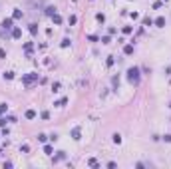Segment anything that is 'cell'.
Wrapping results in <instances>:
<instances>
[{"instance_id": "obj_1", "label": "cell", "mask_w": 171, "mask_h": 169, "mask_svg": "<svg viewBox=\"0 0 171 169\" xmlns=\"http://www.w3.org/2000/svg\"><path fill=\"white\" fill-rule=\"evenodd\" d=\"M127 80H129V84H133V86H137L139 84V68H129L127 70Z\"/></svg>"}, {"instance_id": "obj_2", "label": "cell", "mask_w": 171, "mask_h": 169, "mask_svg": "<svg viewBox=\"0 0 171 169\" xmlns=\"http://www.w3.org/2000/svg\"><path fill=\"white\" fill-rule=\"evenodd\" d=\"M36 80H38V74H36V72H32V74H26V76L22 78V84L24 86H32Z\"/></svg>"}, {"instance_id": "obj_3", "label": "cell", "mask_w": 171, "mask_h": 169, "mask_svg": "<svg viewBox=\"0 0 171 169\" xmlns=\"http://www.w3.org/2000/svg\"><path fill=\"white\" fill-rule=\"evenodd\" d=\"M12 22H14V18H4V20H2V28H4V30H10V28H12Z\"/></svg>"}, {"instance_id": "obj_4", "label": "cell", "mask_w": 171, "mask_h": 169, "mask_svg": "<svg viewBox=\"0 0 171 169\" xmlns=\"http://www.w3.org/2000/svg\"><path fill=\"white\" fill-rule=\"evenodd\" d=\"M153 24H155L157 28H163V26H165V18H163V16H159V18L153 20Z\"/></svg>"}, {"instance_id": "obj_5", "label": "cell", "mask_w": 171, "mask_h": 169, "mask_svg": "<svg viewBox=\"0 0 171 169\" xmlns=\"http://www.w3.org/2000/svg\"><path fill=\"white\" fill-rule=\"evenodd\" d=\"M80 135H82L80 127H74V129H72V139H76V141H78V139H80Z\"/></svg>"}, {"instance_id": "obj_6", "label": "cell", "mask_w": 171, "mask_h": 169, "mask_svg": "<svg viewBox=\"0 0 171 169\" xmlns=\"http://www.w3.org/2000/svg\"><path fill=\"white\" fill-rule=\"evenodd\" d=\"M62 159H66V153H64V151H58V155L54 157L52 161H54V163H58V161H62Z\"/></svg>"}, {"instance_id": "obj_7", "label": "cell", "mask_w": 171, "mask_h": 169, "mask_svg": "<svg viewBox=\"0 0 171 169\" xmlns=\"http://www.w3.org/2000/svg\"><path fill=\"white\" fill-rule=\"evenodd\" d=\"M123 54H125V56H131V54H133V46H129V44L123 46Z\"/></svg>"}, {"instance_id": "obj_8", "label": "cell", "mask_w": 171, "mask_h": 169, "mask_svg": "<svg viewBox=\"0 0 171 169\" xmlns=\"http://www.w3.org/2000/svg\"><path fill=\"white\" fill-rule=\"evenodd\" d=\"M28 30H30V34H32V36H36V34H38V24H30Z\"/></svg>"}, {"instance_id": "obj_9", "label": "cell", "mask_w": 171, "mask_h": 169, "mask_svg": "<svg viewBox=\"0 0 171 169\" xmlns=\"http://www.w3.org/2000/svg\"><path fill=\"white\" fill-rule=\"evenodd\" d=\"M113 64H115V58H113V56H107V60H105V66H107V68H112Z\"/></svg>"}, {"instance_id": "obj_10", "label": "cell", "mask_w": 171, "mask_h": 169, "mask_svg": "<svg viewBox=\"0 0 171 169\" xmlns=\"http://www.w3.org/2000/svg\"><path fill=\"white\" fill-rule=\"evenodd\" d=\"M24 52H26V54H32V42H26V44H24Z\"/></svg>"}, {"instance_id": "obj_11", "label": "cell", "mask_w": 171, "mask_h": 169, "mask_svg": "<svg viewBox=\"0 0 171 169\" xmlns=\"http://www.w3.org/2000/svg\"><path fill=\"white\" fill-rule=\"evenodd\" d=\"M112 86L115 88V90L119 88V76H113V78H112Z\"/></svg>"}, {"instance_id": "obj_12", "label": "cell", "mask_w": 171, "mask_h": 169, "mask_svg": "<svg viewBox=\"0 0 171 169\" xmlns=\"http://www.w3.org/2000/svg\"><path fill=\"white\" fill-rule=\"evenodd\" d=\"M20 36H22V30L20 28H14L12 30V38H20Z\"/></svg>"}, {"instance_id": "obj_13", "label": "cell", "mask_w": 171, "mask_h": 169, "mask_svg": "<svg viewBox=\"0 0 171 169\" xmlns=\"http://www.w3.org/2000/svg\"><path fill=\"white\" fill-rule=\"evenodd\" d=\"M66 104H68V98H62V100H60V101H56L54 106H56V108H62V106H66Z\"/></svg>"}, {"instance_id": "obj_14", "label": "cell", "mask_w": 171, "mask_h": 169, "mask_svg": "<svg viewBox=\"0 0 171 169\" xmlns=\"http://www.w3.org/2000/svg\"><path fill=\"white\" fill-rule=\"evenodd\" d=\"M34 117H36V111L34 109H28L26 111V119H34Z\"/></svg>"}, {"instance_id": "obj_15", "label": "cell", "mask_w": 171, "mask_h": 169, "mask_svg": "<svg viewBox=\"0 0 171 169\" xmlns=\"http://www.w3.org/2000/svg\"><path fill=\"white\" fill-rule=\"evenodd\" d=\"M70 44H72V40H70V38H64L62 42H60V46H62V48H68Z\"/></svg>"}, {"instance_id": "obj_16", "label": "cell", "mask_w": 171, "mask_h": 169, "mask_svg": "<svg viewBox=\"0 0 171 169\" xmlns=\"http://www.w3.org/2000/svg\"><path fill=\"white\" fill-rule=\"evenodd\" d=\"M22 10H18V8H16V10H14V14H12V18H14V20H18V18H22Z\"/></svg>"}, {"instance_id": "obj_17", "label": "cell", "mask_w": 171, "mask_h": 169, "mask_svg": "<svg viewBox=\"0 0 171 169\" xmlns=\"http://www.w3.org/2000/svg\"><path fill=\"white\" fill-rule=\"evenodd\" d=\"M96 20H97L100 24H104V22H105V16L102 14V12H97V14H96Z\"/></svg>"}, {"instance_id": "obj_18", "label": "cell", "mask_w": 171, "mask_h": 169, "mask_svg": "<svg viewBox=\"0 0 171 169\" xmlns=\"http://www.w3.org/2000/svg\"><path fill=\"white\" fill-rule=\"evenodd\" d=\"M52 20H54V24H58V26H60V24H62V16H60V14H54Z\"/></svg>"}, {"instance_id": "obj_19", "label": "cell", "mask_w": 171, "mask_h": 169, "mask_svg": "<svg viewBox=\"0 0 171 169\" xmlns=\"http://www.w3.org/2000/svg\"><path fill=\"white\" fill-rule=\"evenodd\" d=\"M46 14H48V16H54V14H56V8H54V6H48V8H46Z\"/></svg>"}, {"instance_id": "obj_20", "label": "cell", "mask_w": 171, "mask_h": 169, "mask_svg": "<svg viewBox=\"0 0 171 169\" xmlns=\"http://www.w3.org/2000/svg\"><path fill=\"white\" fill-rule=\"evenodd\" d=\"M112 137H113V143H118V145L121 143V135H119V133H113Z\"/></svg>"}, {"instance_id": "obj_21", "label": "cell", "mask_w": 171, "mask_h": 169, "mask_svg": "<svg viewBox=\"0 0 171 169\" xmlns=\"http://www.w3.org/2000/svg\"><path fill=\"white\" fill-rule=\"evenodd\" d=\"M52 151H54L52 145H44V153H46V155H52Z\"/></svg>"}, {"instance_id": "obj_22", "label": "cell", "mask_w": 171, "mask_h": 169, "mask_svg": "<svg viewBox=\"0 0 171 169\" xmlns=\"http://www.w3.org/2000/svg\"><path fill=\"white\" fill-rule=\"evenodd\" d=\"M151 24H153V20H151L149 16H145V18H143V26H151Z\"/></svg>"}, {"instance_id": "obj_23", "label": "cell", "mask_w": 171, "mask_h": 169, "mask_svg": "<svg viewBox=\"0 0 171 169\" xmlns=\"http://www.w3.org/2000/svg\"><path fill=\"white\" fill-rule=\"evenodd\" d=\"M88 165H89V167H100V165H97V159H94V157L88 161Z\"/></svg>"}, {"instance_id": "obj_24", "label": "cell", "mask_w": 171, "mask_h": 169, "mask_svg": "<svg viewBox=\"0 0 171 169\" xmlns=\"http://www.w3.org/2000/svg\"><path fill=\"white\" fill-rule=\"evenodd\" d=\"M52 92H54V93L60 92V82H54V84H52Z\"/></svg>"}, {"instance_id": "obj_25", "label": "cell", "mask_w": 171, "mask_h": 169, "mask_svg": "<svg viewBox=\"0 0 171 169\" xmlns=\"http://www.w3.org/2000/svg\"><path fill=\"white\" fill-rule=\"evenodd\" d=\"M123 34H131V32H133V28H131V26H123Z\"/></svg>"}, {"instance_id": "obj_26", "label": "cell", "mask_w": 171, "mask_h": 169, "mask_svg": "<svg viewBox=\"0 0 171 169\" xmlns=\"http://www.w3.org/2000/svg\"><path fill=\"white\" fill-rule=\"evenodd\" d=\"M12 78H14V72H6L4 74V80H12Z\"/></svg>"}, {"instance_id": "obj_27", "label": "cell", "mask_w": 171, "mask_h": 169, "mask_svg": "<svg viewBox=\"0 0 171 169\" xmlns=\"http://www.w3.org/2000/svg\"><path fill=\"white\" fill-rule=\"evenodd\" d=\"M88 40H89V42H97V40H100V38H97L96 34H89V36H88Z\"/></svg>"}, {"instance_id": "obj_28", "label": "cell", "mask_w": 171, "mask_h": 169, "mask_svg": "<svg viewBox=\"0 0 171 169\" xmlns=\"http://www.w3.org/2000/svg\"><path fill=\"white\" fill-rule=\"evenodd\" d=\"M6 109H8L6 104H0V114H6Z\"/></svg>"}, {"instance_id": "obj_29", "label": "cell", "mask_w": 171, "mask_h": 169, "mask_svg": "<svg viewBox=\"0 0 171 169\" xmlns=\"http://www.w3.org/2000/svg\"><path fill=\"white\" fill-rule=\"evenodd\" d=\"M68 22H70V24H76V22H78V18H76L74 14H72V16H70V18H68Z\"/></svg>"}, {"instance_id": "obj_30", "label": "cell", "mask_w": 171, "mask_h": 169, "mask_svg": "<svg viewBox=\"0 0 171 169\" xmlns=\"http://www.w3.org/2000/svg\"><path fill=\"white\" fill-rule=\"evenodd\" d=\"M20 151H22V153H28L30 147H28V145H20Z\"/></svg>"}, {"instance_id": "obj_31", "label": "cell", "mask_w": 171, "mask_h": 169, "mask_svg": "<svg viewBox=\"0 0 171 169\" xmlns=\"http://www.w3.org/2000/svg\"><path fill=\"white\" fill-rule=\"evenodd\" d=\"M110 42H112V40H110V36H104V38H102V44H110Z\"/></svg>"}, {"instance_id": "obj_32", "label": "cell", "mask_w": 171, "mask_h": 169, "mask_svg": "<svg viewBox=\"0 0 171 169\" xmlns=\"http://www.w3.org/2000/svg\"><path fill=\"white\" fill-rule=\"evenodd\" d=\"M46 139H48V137H46V135H44V133H40V135H38V141H42V143H44V141H46Z\"/></svg>"}, {"instance_id": "obj_33", "label": "cell", "mask_w": 171, "mask_h": 169, "mask_svg": "<svg viewBox=\"0 0 171 169\" xmlns=\"http://www.w3.org/2000/svg\"><path fill=\"white\" fill-rule=\"evenodd\" d=\"M6 121H8L6 117H0V127H4V125H6Z\"/></svg>"}, {"instance_id": "obj_34", "label": "cell", "mask_w": 171, "mask_h": 169, "mask_svg": "<svg viewBox=\"0 0 171 169\" xmlns=\"http://www.w3.org/2000/svg\"><path fill=\"white\" fill-rule=\"evenodd\" d=\"M161 8V2H153V10H159Z\"/></svg>"}, {"instance_id": "obj_35", "label": "cell", "mask_w": 171, "mask_h": 169, "mask_svg": "<svg viewBox=\"0 0 171 169\" xmlns=\"http://www.w3.org/2000/svg\"><path fill=\"white\" fill-rule=\"evenodd\" d=\"M40 115H42V119H48V117H50V114H48V111H42Z\"/></svg>"}, {"instance_id": "obj_36", "label": "cell", "mask_w": 171, "mask_h": 169, "mask_svg": "<svg viewBox=\"0 0 171 169\" xmlns=\"http://www.w3.org/2000/svg\"><path fill=\"white\" fill-rule=\"evenodd\" d=\"M2 58H6V50H2V48H0V60H2Z\"/></svg>"}, {"instance_id": "obj_37", "label": "cell", "mask_w": 171, "mask_h": 169, "mask_svg": "<svg viewBox=\"0 0 171 169\" xmlns=\"http://www.w3.org/2000/svg\"><path fill=\"white\" fill-rule=\"evenodd\" d=\"M163 139H165V141H167V143H171V133H167V135H165Z\"/></svg>"}, {"instance_id": "obj_38", "label": "cell", "mask_w": 171, "mask_h": 169, "mask_svg": "<svg viewBox=\"0 0 171 169\" xmlns=\"http://www.w3.org/2000/svg\"><path fill=\"white\" fill-rule=\"evenodd\" d=\"M163 2H169V0H163Z\"/></svg>"}, {"instance_id": "obj_39", "label": "cell", "mask_w": 171, "mask_h": 169, "mask_svg": "<svg viewBox=\"0 0 171 169\" xmlns=\"http://www.w3.org/2000/svg\"><path fill=\"white\" fill-rule=\"evenodd\" d=\"M169 108H171V104H169Z\"/></svg>"}]
</instances>
